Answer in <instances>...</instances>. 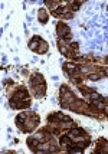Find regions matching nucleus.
I'll return each mask as SVG.
<instances>
[{"mask_svg":"<svg viewBox=\"0 0 108 154\" xmlns=\"http://www.w3.org/2000/svg\"><path fill=\"white\" fill-rule=\"evenodd\" d=\"M91 137L84 128L74 127L61 137V146L66 153H81L89 146Z\"/></svg>","mask_w":108,"mask_h":154,"instance_id":"nucleus-1","label":"nucleus"},{"mask_svg":"<svg viewBox=\"0 0 108 154\" xmlns=\"http://www.w3.org/2000/svg\"><path fill=\"white\" fill-rule=\"evenodd\" d=\"M26 143L29 144L30 150L35 153H49V151L56 153V151H59V148L52 137V133H48V128H43L36 135L29 137Z\"/></svg>","mask_w":108,"mask_h":154,"instance_id":"nucleus-2","label":"nucleus"},{"mask_svg":"<svg viewBox=\"0 0 108 154\" xmlns=\"http://www.w3.org/2000/svg\"><path fill=\"white\" fill-rule=\"evenodd\" d=\"M48 124V131H51L52 134H65L71 128L76 127V122L62 112H54L52 115H49Z\"/></svg>","mask_w":108,"mask_h":154,"instance_id":"nucleus-3","label":"nucleus"},{"mask_svg":"<svg viewBox=\"0 0 108 154\" xmlns=\"http://www.w3.org/2000/svg\"><path fill=\"white\" fill-rule=\"evenodd\" d=\"M9 104L13 109H25V108L30 107L32 101L29 98V92H27L26 87H17L14 88L13 92L9 94Z\"/></svg>","mask_w":108,"mask_h":154,"instance_id":"nucleus-4","label":"nucleus"},{"mask_svg":"<svg viewBox=\"0 0 108 154\" xmlns=\"http://www.w3.org/2000/svg\"><path fill=\"white\" fill-rule=\"evenodd\" d=\"M39 115L36 112H20L16 117V125L20 128L22 133H32L39 124Z\"/></svg>","mask_w":108,"mask_h":154,"instance_id":"nucleus-5","label":"nucleus"},{"mask_svg":"<svg viewBox=\"0 0 108 154\" xmlns=\"http://www.w3.org/2000/svg\"><path fill=\"white\" fill-rule=\"evenodd\" d=\"M29 88L32 89L35 98H38V100L43 98L46 94V82L43 79V75L39 72H33L29 79Z\"/></svg>","mask_w":108,"mask_h":154,"instance_id":"nucleus-6","label":"nucleus"},{"mask_svg":"<svg viewBox=\"0 0 108 154\" xmlns=\"http://www.w3.org/2000/svg\"><path fill=\"white\" fill-rule=\"evenodd\" d=\"M29 48L33 51V52H36V54H46L48 49H49V45H48L45 40L42 39L41 36H33L32 39H30V42H29Z\"/></svg>","mask_w":108,"mask_h":154,"instance_id":"nucleus-7","label":"nucleus"},{"mask_svg":"<svg viewBox=\"0 0 108 154\" xmlns=\"http://www.w3.org/2000/svg\"><path fill=\"white\" fill-rule=\"evenodd\" d=\"M56 32H58V40H71V29L66 23L58 22Z\"/></svg>","mask_w":108,"mask_h":154,"instance_id":"nucleus-8","label":"nucleus"},{"mask_svg":"<svg viewBox=\"0 0 108 154\" xmlns=\"http://www.w3.org/2000/svg\"><path fill=\"white\" fill-rule=\"evenodd\" d=\"M108 153V141L105 138H100L97 143V148H95V153Z\"/></svg>","mask_w":108,"mask_h":154,"instance_id":"nucleus-9","label":"nucleus"},{"mask_svg":"<svg viewBox=\"0 0 108 154\" xmlns=\"http://www.w3.org/2000/svg\"><path fill=\"white\" fill-rule=\"evenodd\" d=\"M38 19L41 20L42 25H45L48 20H49V13H48L46 9H41V10H39V13H38Z\"/></svg>","mask_w":108,"mask_h":154,"instance_id":"nucleus-10","label":"nucleus"}]
</instances>
